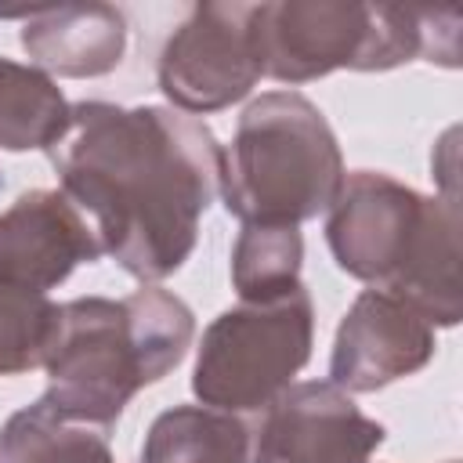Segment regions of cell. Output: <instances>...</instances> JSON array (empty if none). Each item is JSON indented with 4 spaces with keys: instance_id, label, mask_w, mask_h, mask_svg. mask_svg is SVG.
Masks as SVG:
<instances>
[{
    "instance_id": "cell-1",
    "label": "cell",
    "mask_w": 463,
    "mask_h": 463,
    "mask_svg": "<svg viewBox=\"0 0 463 463\" xmlns=\"http://www.w3.org/2000/svg\"><path fill=\"white\" fill-rule=\"evenodd\" d=\"M61 192L94 217L101 253L145 286L195 250L221 184L213 130L170 105L76 101L69 134L47 152Z\"/></svg>"
},
{
    "instance_id": "cell-2",
    "label": "cell",
    "mask_w": 463,
    "mask_h": 463,
    "mask_svg": "<svg viewBox=\"0 0 463 463\" xmlns=\"http://www.w3.org/2000/svg\"><path fill=\"white\" fill-rule=\"evenodd\" d=\"M326 242L344 275L405 300L430 326L463 318L456 195H423L380 170L344 174Z\"/></svg>"
},
{
    "instance_id": "cell-3",
    "label": "cell",
    "mask_w": 463,
    "mask_h": 463,
    "mask_svg": "<svg viewBox=\"0 0 463 463\" xmlns=\"http://www.w3.org/2000/svg\"><path fill=\"white\" fill-rule=\"evenodd\" d=\"M192 340V307L163 286H141L123 300L76 297L58 304L43 358V402L69 420L112 430L141 387L181 365Z\"/></svg>"
},
{
    "instance_id": "cell-4",
    "label": "cell",
    "mask_w": 463,
    "mask_h": 463,
    "mask_svg": "<svg viewBox=\"0 0 463 463\" xmlns=\"http://www.w3.org/2000/svg\"><path fill=\"white\" fill-rule=\"evenodd\" d=\"M253 33L260 69L279 83H307L336 69L387 72L416 58L459 65V11L452 7L279 0L257 4Z\"/></svg>"
},
{
    "instance_id": "cell-5",
    "label": "cell",
    "mask_w": 463,
    "mask_h": 463,
    "mask_svg": "<svg viewBox=\"0 0 463 463\" xmlns=\"http://www.w3.org/2000/svg\"><path fill=\"white\" fill-rule=\"evenodd\" d=\"M344 156L322 109L300 90L253 98L221 148V199L242 224H293L333 206Z\"/></svg>"
},
{
    "instance_id": "cell-6",
    "label": "cell",
    "mask_w": 463,
    "mask_h": 463,
    "mask_svg": "<svg viewBox=\"0 0 463 463\" xmlns=\"http://www.w3.org/2000/svg\"><path fill=\"white\" fill-rule=\"evenodd\" d=\"M315 304L304 286L264 304L221 311L195 347L192 394L221 412L268 409L307 365Z\"/></svg>"
},
{
    "instance_id": "cell-7",
    "label": "cell",
    "mask_w": 463,
    "mask_h": 463,
    "mask_svg": "<svg viewBox=\"0 0 463 463\" xmlns=\"http://www.w3.org/2000/svg\"><path fill=\"white\" fill-rule=\"evenodd\" d=\"M257 4H195L159 54V90L184 116L242 101L264 76L253 33Z\"/></svg>"
},
{
    "instance_id": "cell-8",
    "label": "cell",
    "mask_w": 463,
    "mask_h": 463,
    "mask_svg": "<svg viewBox=\"0 0 463 463\" xmlns=\"http://www.w3.org/2000/svg\"><path fill=\"white\" fill-rule=\"evenodd\" d=\"M387 427L329 380L289 383L268 409L250 463H369Z\"/></svg>"
},
{
    "instance_id": "cell-9",
    "label": "cell",
    "mask_w": 463,
    "mask_h": 463,
    "mask_svg": "<svg viewBox=\"0 0 463 463\" xmlns=\"http://www.w3.org/2000/svg\"><path fill=\"white\" fill-rule=\"evenodd\" d=\"M438 351L434 326L383 289H362L336 326L329 383L347 394H373L420 373Z\"/></svg>"
},
{
    "instance_id": "cell-10",
    "label": "cell",
    "mask_w": 463,
    "mask_h": 463,
    "mask_svg": "<svg viewBox=\"0 0 463 463\" xmlns=\"http://www.w3.org/2000/svg\"><path fill=\"white\" fill-rule=\"evenodd\" d=\"M98 257L101 242L65 192H22L0 213V279L7 282L47 293L76 264H94Z\"/></svg>"
},
{
    "instance_id": "cell-11",
    "label": "cell",
    "mask_w": 463,
    "mask_h": 463,
    "mask_svg": "<svg viewBox=\"0 0 463 463\" xmlns=\"http://www.w3.org/2000/svg\"><path fill=\"white\" fill-rule=\"evenodd\" d=\"M0 18H22L18 40L47 76H105L127 54V18L112 4L0 7Z\"/></svg>"
},
{
    "instance_id": "cell-12",
    "label": "cell",
    "mask_w": 463,
    "mask_h": 463,
    "mask_svg": "<svg viewBox=\"0 0 463 463\" xmlns=\"http://www.w3.org/2000/svg\"><path fill=\"white\" fill-rule=\"evenodd\" d=\"M137 463H250V427L235 412L174 405L148 423Z\"/></svg>"
},
{
    "instance_id": "cell-13",
    "label": "cell",
    "mask_w": 463,
    "mask_h": 463,
    "mask_svg": "<svg viewBox=\"0 0 463 463\" xmlns=\"http://www.w3.org/2000/svg\"><path fill=\"white\" fill-rule=\"evenodd\" d=\"M72 123V105L61 87L36 65L0 54V148L51 152Z\"/></svg>"
},
{
    "instance_id": "cell-14",
    "label": "cell",
    "mask_w": 463,
    "mask_h": 463,
    "mask_svg": "<svg viewBox=\"0 0 463 463\" xmlns=\"http://www.w3.org/2000/svg\"><path fill=\"white\" fill-rule=\"evenodd\" d=\"M0 463H116V456L109 430L69 420L40 398L4 420Z\"/></svg>"
},
{
    "instance_id": "cell-15",
    "label": "cell",
    "mask_w": 463,
    "mask_h": 463,
    "mask_svg": "<svg viewBox=\"0 0 463 463\" xmlns=\"http://www.w3.org/2000/svg\"><path fill=\"white\" fill-rule=\"evenodd\" d=\"M304 264V235L293 224H242L232 250V286L242 304L293 293Z\"/></svg>"
},
{
    "instance_id": "cell-16",
    "label": "cell",
    "mask_w": 463,
    "mask_h": 463,
    "mask_svg": "<svg viewBox=\"0 0 463 463\" xmlns=\"http://www.w3.org/2000/svg\"><path fill=\"white\" fill-rule=\"evenodd\" d=\"M58 326V304L29 286L0 279V376L43 365Z\"/></svg>"
},
{
    "instance_id": "cell-17",
    "label": "cell",
    "mask_w": 463,
    "mask_h": 463,
    "mask_svg": "<svg viewBox=\"0 0 463 463\" xmlns=\"http://www.w3.org/2000/svg\"><path fill=\"white\" fill-rule=\"evenodd\" d=\"M449 463H456V459H449Z\"/></svg>"
}]
</instances>
